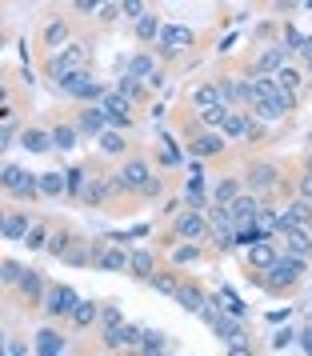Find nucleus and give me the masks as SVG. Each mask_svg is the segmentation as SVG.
Here are the masks:
<instances>
[{"instance_id":"42","label":"nucleus","mask_w":312,"mask_h":356,"mask_svg":"<svg viewBox=\"0 0 312 356\" xmlns=\"http://www.w3.org/2000/svg\"><path fill=\"white\" fill-rule=\"evenodd\" d=\"M200 257H204L200 244H176V248H172V264H197Z\"/></svg>"},{"instance_id":"33","label":"nucleus","mask_w":312,"mask_h":356,"mask_svg":"<svg viewBox=\"0 0 312 356\" xmlns=\"http://www.w3.org/2000/svg\"><path fill=\"white\" fill-rule=\"evenodd\" d=\"M213 332L224 340V344H232V340L245 337V332H240V324H236V316H216V321H213Z\"/></svg>"},{"instance_id":"17","label":"nucleus","mask_w":312,"mask_h":356,"mask_svg":"<svg viewBox=\"0 0 312 356\" xmlns=\"http://www.w3.org/2000/svg\"><path fill=\"white\" fill-rule=\"evenodd\" d=\"M76 132L81 136H104L108 132V116H104V108H97V104H84L81 116H76Z\"/></svg>"},{"instance_id":"39","label":"nucleus","mask_w":312,"mask_h":356,"mask_svg":"<svg viewBox=\"0 0 312 356\" xmlns=\"http://www.w3.org/2000/svg\"><path fill=\"white\" fill-rule=\"evenodd\" d=\"M65 184H68V193H65V196L81 200L84 188H88V172H84V168H72V172H65Z\"/></svg>"},{"instance_id":"18","label":"nucleus","mask_w":312,"mask_h":356,"mask_svg":"<svg viewBox=\"0 0 312 356\" xmlns=\"http://www.w3.org/2000/svg\"><path fill=\"white\" fill-rule=\"evenodd\" d=\"M284 252L312 264V228H293V232H284Z\"/></svg>"},{"instance_id":"41","label":"nucleus","mask_w":312,"mask_h":356,"mask_svg":"<svg viewBox=\"0 0 312 356\" xmlns=\"http://www.w3.org/2000/svg\"><path fill=\"white\" fill-rule=\"evenodd\" d=\"M113 88H116V92H120V97H129L132 104H136V100L145 97V84H140V81H132L129 72H124V76H120V81H116Z\"/></svg>"},{"instance_id":"36","label":"nucleus","mask_w":312,"mask_h":356,"mask_svg":"<svg viewBox=\"0 0 312 356\" xmlns=\"http://www.w3.org/2000/svg\"><path fill=\"white\" fill-rule=\"evenodd\" d=\"M208 244L216 252H232L236 248V228H208Z\"/></svg>"},{"instance_id":"1","label":"nucleus","mask_w":312,"mask_h":356,"mask_svg":"<svg viewBox=\"0 0 312 356\" xmlns=\"http://www.w3.org/2000/svg\"><path fill=\"white\" fill-rule=\"evenodd\" d=\"M309 276V260H300V257H288V252H280V260L268 268L264 276H256L264 289L272 292V296H288V292L300 284Z\"/></svg>"},{"instance_id":"12","label":"nucleus","mask_w":312,"mask_h":356,"mask_svg":"<svg viewBox=\"0 0 312 356\" xmlns=\"http://www.w3.org/2000/svg\"><path fill=\"white\" fill-rule=\"evenodd\" d=\"M100 108H104V116H108V129H129L132 124V100L120 97L116 88H108V97L100 100Z\"/></svg>"},{"instance_id":"45","label":"nucleus","mask_w":312,"mask_h":356,"mask_svg":"<svg viewBox=\"0 0 312 356\" xmlns=\"http://www.w3.org/2000/svg\"><path fill=\"white\" fill-rule=\"evenodd\" d=\"M28 248H36V252H44V244H49V225H33V232H28Z\"/></svg>"},{"instance_id":"50","label":"nucleus","mask_w":312,"mask_h":356,"mask_svg":"<svg viewBox=\"0 0 312 356\" xmlns=\"http://www.w3.org/2000/svg\"><path fill=\"white\" fill-rule=\"evenodd\" d=\"M4 356H24V353H20V348L13 344V340H8V344H4Z\"/></svg>"},{"instance_id":"53","label":"nucleus","mask_w":312,"mask_h":356,"mask_svg":"<svg viewBox=\"0 0 312 356\" xmlns=\"http://www.w3.org/2000/svg\"><path fill=\"white\" fill-rule=\"evenodd\" d=\"M88 356H108V353H88Z\"/></svg>"},{"instance_id":"11","label":"nucleus","mask_w":312,"mask_h":356,"mask_svg":"<svg viewBox=\"0 0 312 356\" xmlns=\"http://www.w3.org/2000/svg\"><path fill=\"white\" fill-rule=\"evenodd\" d=\"M92 268H100V273H129V252L120 244H92Z\"/></svg>"},{"instance_id":"24","label":"nucleus","mask_w":312,"mask_h":356,"mask_svg":"<svg viewBox=\"0 0 312 356\" xmlns=\"http://www.w3.org/2000/svg\"><path fill=\"white\" fill-rule=\"evenodd\" d=\"M76 145H81L76 124H52V152H72Z\"/></svg>"},{"instance_id":"5","label":"nucleus","mask_w":312,"mask_h":356,"mask_svg":"<svg viewBox=\"0 0 312 356\" xmlns=\"http://www.w3.org/2000/svg\"><path fill=\"white\" fill-rule=\"evenodd\" d=\"M4 193L17 196V200H36L40 196V184H36V177L28 172V168H20V164H4Z\"/></svg>"},{"instance_id":"3","label":"nucleus","mask_w":312,"mask_h":356,"mask_svg":"<svg viewBox=\"0 0 312 356\" xmlns=\"http://www.w3.org/2000/svg\"><path fill=\"white\" fill-rule=\"evenodd\" d=\"M76 308H81V292L72 289V284H49V296L40 305V312L49 321H72Z\"/></svg>"},{"instance_id":"21","label":"nucleus","mask_w":312,"mask_h":356,"mask_svg":"<svg viewBox=\"0 0 312 356\" xmlns=\"http://www.w3.org/2000/svg\"><path fill=\"white\" fill-rule=\"evenodd\" d=\"M28 232H33V220H28V212H4V241H28Z\"/></svg>"},{"instance_id":"4","label":"nucleus","mask_w":312,"mask_h":356,"mask_svg":"<svg viewBox=\"0 0 312 356\" xmlns=\"http://www.w3.org/2000/svg\"><path fill=\"white\" fill-rule=\"evenodd\" d=\"M245 193H252V196H268L272 188H280V164H272V161H252L245 168Z\"/></svg>"},{"instance_id":"55","label":"nucleus","mask_w":312,"mask_h":356,"mask_svg":"<svg viewBox=\"0 0 312 356\" xmlns=\"http://www.w3.org/2000/svg\"><path fill=\"white\" fill-rule=\"evenodd\" d=\"M165 356H172V353H165Z\"/></svg>"},{"instance_id":"27","label":"nucleus","mask_w":312,"mask_h":356,"mask_svg":"<svg viewBox=\"0 0 312 356\" xmlns=\"http://www.w3.org/2000/svg\"><path fill=\"white\" fill-rule=\"evenodd\" d=\"M44 49L49 52H65L68 49V20H52V24H44Z\"/></svg>"},{"instance_id":"16","label":"nucleus","mask_w":312,"mask_h":356,"mask_svg":"<svg viewBox=\"0 0 312 356\" xmlns=\"http://www.w3.org/2000/svg\"><path fill=\"white\" fill-rule=\"evenodd\" d=\"M288 56H293V52L284 49V44L264 49L261 56H256V65H252V76H277L280 68H288Z\"/></svg>"},{"instance_id":"48","label":"nucleus","mask_w":312,"mask_h":356,"mask_svg":"<svg viewBox=\"0 0 312 356\" xmlns=\"http://www.w3.org/2000/svg\"><path fill=\"white\" fill-rule=\"evenodd\" d=\"M229 356H252V344H248L245 337H240V340H232V344H229Z\"/></svg>"},{"instance_id":"28","label":"nucleus","mask_w":312,"mask_h":356,"mask_svg":"<svg viewBox=\"0 0 312 356\" xmlns=\"http://www.w3.org/2000/svg\"><path fill=\"white\" fill-rule=\"evenodd\" d=\"M192 104H197L200 113H204V108H224V104H220V88H216V84H197V88H192ZM224 113H229V108H224Z\"/></svg>"},{"instance_id":"29","label":"nucleus","mask_w":312,"mask_h":356,"mask_svg":"<svg viewBox=\"0 0 312 356\" xmlns=\"http://www.w3.org/2000/svg\"><path fill=\"white\" fill-rule=\"evenodd\" d=\"M72 244H76V236H72L68 228H56V232L49 236V244H44V252H49L52 260H65V252L72 248Z\"/></svg>"},{"instance_id":"54","label":"nucleus","mask_w":312,"mask_h":356,"mask_svg":"<svg viewBox=\"0 0 312 356\" xmlns=\"http://www.w3.org/2000/svg\"><path fill=\"white\" fill-rule=\"evenodd\" d=\"M309 76H312V65H309Z\"/></svg>"},{"instance_id":"14","label":"nucleus","mask_w":312,"mask_h":356,"mask_svg":"<svg viewBox=\"0 0 312 356\" xmlns=\"http://www.w3.org/2000/svg\"><path fill=\"white\" fill-rule=\"evenodd\" d=\"M280 252H284V248H280L277 241H256L252 248H248L245 260H248V268H252L256 276H264V273H268V268L280 260Z\"/></svg>"},{"instance_id":"32","label":"nucleus","mask_w":312,"mask_h":356,"mask_svg":"<svg viewBox=\"0 0 312 356\" xmlns=\"http://www.w3.org/2000/svg\"><path fill=\"white\" fill-rule=\"evenodd\" d=\"M24 264H17V260H0V284L4 289H20V280H24Z\"/></svg>"},{"instance_id":"19","label":"nucleus","mask_w":312,"mask_h":356,"mask_svg":"<svg viewBox=\"0 0 312 356\" xmlns=\"http://www.w3.org/2000/svg\"><path fill=\"white\" fill-rule=\"evenodd\" d=\"M240 196H245V180L240 177H220L213 184V204H224L229 209L232 200H240Z\"/></svg>"},{"instance_id":"37","label":"nucleus","mask_w":312,"mask_h":356,"mask_svg":"<svg viewBox=\"0 0 312 356\" xmlns=\"http://www.w3.org/2000/svg\"><path fill=\"white\" fill-rule=\"evenodd\" d=\"M100 152H104V156H129V140H124L120 132H104V136H100Z\"/></svg>"},{"instance_id":"38","label":"nucleus","mask_w":312,"mask_h":356,"mask_svg":"<svg viewBox=\"0 0 312 356\" xmlns=\"http://www.w3.org/2000/svg\"><path fill=\"white\" fill-rule=\"evenodd\" d=\"M92 321H100V305L97 300H81V308L72 312V324H76V328H88Z\"/></svg>"},{"instance_id":"23","label":"nucleus","mask_w":312,"mask_h":356,"mask_svg":"<svg viewBox=\"0 0 312 356\" xmlns=\"http://www.w3.org/2000/svg\"><path fill=\"white\" fill-rule=\"evenodd\" d=\"M176 305L188 308V312H204V308H208V296H204V289H200V284H192V280H181Z\"/></svg>"},{"instance_id":"49","label":"nucleus","mask_w":312,"mask_h":356,"mask_svg":"<svg viewBox=\"0 0 312 356\" xmlns=\"http://www.w3.org/2000/svg\"><path fill=\"white\" fill-rule=\"evenodd\" d=\"M116 17H124L120 4H104V8H100V20H116Z\"/></svg>"},{"instance_id":"44","label":"nucleus","mask_w":312,"mask_h":356,"mask_svg":"<svg viewBox=\"0 0 312 356\" xmlns=\"http://www.w3.org/2000/svg\"><path fill=\"white\" fill-rule=\"evenodd\" d=\"M248 113L256 116L261 124H277V120H280V113H277V108H272V104H264V100H256V104H252Z\"/></svg>"},{"instance_id":"34","label":"nucleus","mask_w":312,"mask_h":356,"mask_svg":"<svg viewBox=\"0 0 312 356\" xmlns=\"http://www.w3.org/2000/svg\"><path fill=\"white\" fill-rule=\"evenodd\" d=\"M36 184H40V196H65L68 193V184L60 172H40L36 177Z\"/></svg>"},{"instance_id":"25","label":"nucleus","mask_w":312,"mask_h":356,"mask_svg":"<svg viewBox=\"0 0 312 356\" xmlns=\"http://www.w3.org/2000/svg\"><path fill=\"white\" fill-rule=\"evenodd\" d=\"M20 148H24V152H49L52 148V129H24L20 132Z\"/></svg>"},{"instance_id":"51","label":"nucleus","mask_w":312,"mask_h":356,"mask_svg":"<svg viewBox=\"0 0 312 356\" xmlns=\"http://www.w3.org/2000/svg\"><path fill=\"white\" fill-rule=\"evenodd\" d=\"M300 344H304V353L312 356V332H304V337H300Z\"/></svg>"},{"instance_id":"6","label":"nucleus","mask_w":312,"mask_h":356,"mask_svg":"<svg viewBox=\"0 0 312 356\" xmlns=\"http://www.w3.org/2000/svg\"><path fill=\"white\" fill-rule=\"evenodd\" d=\"M172 236H176V241H188V244L208 241V220H204V212H192V209L176 212V216H172Z\"/></svg>"},{"instance_id":"43","label":"nucleus","mask_w":312,"mask_h":356,"mask_svg":"<svg viewBox=\"0 0 312 356\" xmlns=\"http://www.w3.org/2000/svg\"><path fill=\"white\" fill-rule=\"evenodd\" d=\"M100 324H104V332H113V328H124V312H120V308L116 305H100Z\"/></svg>"},{"instance_id":"8","label":"nucleus","mask_w":312,"mask_h":356,"mask_svg":"<svg viewBox=\"0 0 312 356\" xmlns=\"http://www.w3.org/2000/svg\"><path fill=\"white\" fill-rule=\"evenodd\" d=\"M60 88H65L68 97H76V100H104V97H108V88H104L88 68H84V72H72Z\"/></svg>"},{"instance_id":"47","label":"nucleus","mask_w":312,"mask_h":356,"mask_svg":"<svg viewBox=\"0 0 312 356\" xmlns=\"http://www.w3.org/2000/svg\"><path fill=\"white\" fill-rule=\"evenodd\" d=\"M120 13H124V17H132V20L148 17V8H145V4H136V0H129V4H120Z\"/></svg>"},{"instance_id":"35","label":"nucleus","mask_w":312,"mask_h":356,"mask_svg":"<svg viewBox=\"0 0 312 356\" xmlns=\"http://www.w3.org/2000/svg\"><path fill=\"white\" fill-rule=\"evenodd\" d=\"M277 84L284 88V92H293V97H296V92L304 88V72H300V68H293V65L280 68V72H277Z\"/></svg>"},{"instance_id":"30","label":"nucleus","mask_w":312,"mask_h":356,"mask_svg":"<svg viewBox=\"0 0 312 356\" xmlns=\"http://www.w3.org/2000/svg\"><path fill=\"white\" fill-rule=\"evenodd\" d=\"M60 264H68V268H84V264H92V244H84L81 236H76V244L65 252V260Z\"/></svg>"},{"instance_id":"46","label":"nucleus","mask_w":312,"mask_h":356,"mask_svg":"<svg viewBox=\"0 0 312 356\" xmlns=\"http://www.w3.org/2000/svg\"><path fill=\"white\" fill-rule=\"evenodd\" d=\"M13 136H17V124H13V116H4V129H0V148H13Z\"/></svg>"},{"instance_id":"13","label":"nucleus","mask_w":312,"mask_h":356,"mask_svg":"<svg viewBox=\"0 0 312 356\" xmlns=\"http://www.w3.org/2000/svg\"><path fill=\"white\" fill-rule=\"evenodd\" d=\"M224 132H208V129H200V132H192V140H188V148H192V156L197 161H216L220 152H224Z\"/></svg>"},{"instance_id":"10","label":"nucleus","mask_w":312,"mask_h":356,"mask_svg":"<svg viewBox=\"0 0 312 356\" xmlns=\"http://www.w3.org/2000/svg\"><path fill=\"white\" fill-rule=\"evenodd\" d=\"M197 44V33L184 29V24H165L161 29V40H156V52L161 56H176V49H192Z\"/></svg>"},{"instance_id":"2","label":"nucleus","mask_w":312,"mask_h":356,"mask_svg":"<svg viewBox=\"0 0 312 356\" xmlns=\"http://www.w3.org/2000/svg\"><path fill=\"white\" fill-rule=\"evenodd\" d=\"M120 193H129V196H161V180L152 177V164L145 161V156H129V161L120 164Z\"/></svg>"},{"instance_id":"9","label":"nucleus","mask_w":312,"mask_h":356,"mask_svg":"<svg viewBox=\"0 0 312 356\" xmlns=\"http://www.w3.org/2000/svg\"><path fill=\"white\" fill-rule=\"evenodd\" d=\"M261 196H252V193H245L240 200H232L229 204V216H232V228L236 232H245V228H252L256 220H261Z\"/></svg>"},{"instance_id":"20","label":"nucleus","mask_w":312,"mask_h":356,"mask_svg":"<svg viewBox=\"0 0 312 356\" xmlns=\"http://www.w3.org/2000/svg\"><path fill=\"white\" fill-rule=\"evenodd\" d=\"M129 273L136 276V280H152L161 268H156V257H152L148 248H132L129 252Z\"/></svg>"},{"instance_id":"15","label":"nucleus","mask_w":312,"mask_h":356,"mask_svg":"<svg viewBox=\"0 0 312 356\" xmlns=\"http://www.w3.org/2000/svg\"><path fill=\"white\" fill-rule=\"evenodd\" d=\"M17 296L24 300V305H33V308H40V305H44V296H49V280H44V273H36V268H28V273H24V280H20Z\"/></svg>"},{"instance_id":"40","label":"nucleus","mask_w":312,"mask_h":356,"mask_svg":"<svg viewBox=\"0 0 312 356\" xmlns=\"http://www.w3.org/2000/svg\"><path fill=\"white\" fill-rule=\"evenodd\" d=\"M161 29H165V24L152 17V13L136 20V36H140V40H161Z\"/></svg>"},{"instance_id":"22","label":"nucleus","mask_w":312,"mask_h":356,"mask_svg":"<svg viewBox=\"0 0 312 356\" xmlns=\"http://www.w3.org/2000/svg\"><path fill=\"white\" fill-rule=\"evenodd\" d=\"M129 76L132 81H140V84H152L156 81V76H161V72H156V56H152V52H136V56H132L129 60Z\"/></svg>"},{"instance_id":"7","label":"nucleus","mask_w":312,"mask_h":356,"mask_svg":"<svg viewBox=\"0 0 312 356\" xmlns=\"http://www.w3.org/2000/svg\"><path fill=\"white\" fill-rule=\"evenodd\" d=\"M220 132H224V140H261V120L252 113H229L224 116V124H220Z\"/></svg>"},{"instance_id":"31","label":"nucleus","mask_w":312,"mask_h":356,"mask_svg":"<svg viewBox=\"0 0 312 356\" xmlns=\"http://www.w3.org/2000/svg\"><path fill=\"white\" fill-rule=\"evenodd\" d=\"M148 289H156L161 296H172V300H176V292H181V276L176 273H156L152 280H148Z\"/></svg>"},{"instance_id":"52","label":"nucleus","mask_w":312,"mask_h":356,"mask_svg":"<svg viewBox=\"0 0 312 356\" xmlns=\"http://www.w3.org/2000/svg\"><path fill=\"white\" fill-rule=\"evenodd\" d=\"M300 172H309V177H312V152L304 156V168H300Z\"/></svg>"},{"instance_id":"26","label":"nucleus","mask_w":312,"mask_h":356,"mask_svg":"<svg viewBox=\"0 0 312 356\" xmlns=\"http://www.w3.org/2000/svg\"><path fill=\"white\" fill-rule=\"evenodd\" d=\"M65 353V337L56 328H40L36 332V356H60Z\"/></svg>"}]
</instances>
